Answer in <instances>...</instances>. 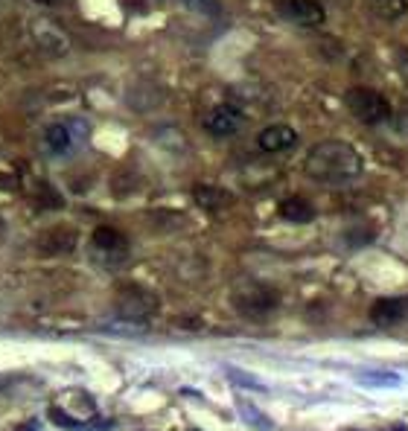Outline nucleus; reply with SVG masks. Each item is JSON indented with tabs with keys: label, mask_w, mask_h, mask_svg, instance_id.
<instances>
[{
	"label": "nucleus",
	"mask_w": 408,
	"mask_h": 431,
	"mask_svg": "<svg viewBox=\"0 0 408 431\" xmlns=\"http://www.w3.org/2000/svg\"><path fill=\"white\" fill-rule=\"evenodd\" d=\"M280 12L298 26H321L327 21V12L318 0H280Z\"/></svg>",
	"instance_id": "nucleus-7"
},
{
	"label": "nucleus",
	"mask_w": 408,
	"mask_h": 431,
	"mask_svg": "<svg viewBox=\"0 0 408 431\" xmlns=\"http://www.w3.org/2000/svg\"><path fill=\"white\" fill-rule=\"evenodd\" d=\"M236 408H239V414H242V423H245V425H251L254 431H272V428H274L269 416H265L257 405H251V402L239 399V402H236Z\"/></svg>",
	"instance_id": "nucleus-15"
},
{
	"label": "nucleus",
	"mask_w": 408,
	"mask_h": 431,
	"mask_svg": "<svg viewBox=\"0 0 408 431\" xmlns=\"http://www.w3.org/2000/svg\"><path fill=\"white\" fill-rule=\"evenodd\" d=\"M257 143L263 152H289L294 143H298V131L286 122H274V126H265L257 137Z\"/></svg>",
	"instance_id": "nucleus-10"
},
{
	"label": "nucleus",
	"mask_w": 408,
	"mask_h": 431,
	"mask_svg": "<svg viewBox=\"0 0 408 431\" xmlns=\"http://www.w3.org/2000/svg\"><path fill=\"white\" fill-rule=\"evenodd\" d=\"M195 201H199L204 210H222V207H228L233 199H231V192H224L219 187H195Z\"/></svg>",
	"instance_id": "nucleus-14"
},
{
	"label": "nucleus",
	"mask_w": 408,
	"mask_h": 431,
	"mask_svg": "<svg viewBox=\"0 0 408 431\" xmlns=\"http://www.w3.org/2000/svg\"><path fill=\"white\" fill-rule=\"evenodd\" d=\"M204 129L213 137H233L242 129V114L233 105H216L204 114Z\"/></svg>",
	"instance_id": "nucleus-8"
},
{
	"label": "nucleus",
	"mask_w": 408,
	"mask_h": 431,
	"mask_svg": "<svg viewBox=\"0 0 408 431\" xmlns=\"http://www.w3.org/2000/svg\"><path fill=\"white\" fill-rule=\"evenodd\" d=\"M181 3L199 15H219V0H181Z\"/></svg>",
	"instance_id": "nucleus-19"
},
{
	"label": "nucleus",
	"mask_w": 408,
	"mask_h": 431,
	"mask_svg": "<svg viewBox=\"0 0 408 431\" xmlns=\"http://www.w3.org/2000/svg\"><path fill=\"white\" fill-rule=\"evenodd\" d=\"M373 15L385 18V21H397L408 12V0H371Z\"/></svg>",
	"instance_id": "nucleus-16"
},
{
	"label": "nucleus",
	"mask_w": 408,
	"mask_h": 431,
	"mask_svg": "<svg viewBox=\"0 0 408 431\" xmlns=\"http://www.w3.org/2000/svg\"><path fill=\"white\" fill-rule=\"evenodd\" d=\"M391 431H408V428H405V425H393Z\"/></svg>",
	"instance_id": "nucleus-24"
},
{
	"label": "nucleus",
	"mask_w": 408,
	"mask_h": 431,
	"mask_svg": "<svg viewBox=\"0 0 408 431\" xmlns=\"http://www.w3.org/2000/svg\"><path fill=\"white\" fill-rule=\"evenodd\" d=\"M94 245L100 248L103 254H125V248H129V242H125V236L117 230V228H96L94 230Z\"/></svg>",
	"instance_id": "nucleus-13"
},
{
	"label": "nucleus",
	"mask_w": 408,
	"mask_h": 431,
	"mask_svg": "<svg viewBox=\"0 0 408 431\" xmlns=\"http://www.w3.org/2000/svg\"><path fill=\"white\" fill-rule=\"evenodd\" d=\"M158 312V297L143 286H123L117 291V315L125 321H146Z\"/></svg>",
	"instance_id": "nucleus-4"
},
{
	"label": "nucleus",
	"mask_w": 408,
	"mask_h": 431,
	"mask_svg": "<svg viewBox=\"0 0 408 431\" xmlns=\"http://www.w3.org/2000/svg\"><path fill=\"white\" fill-rule=\"evenodd\" d=\"M393 120H397V129H400L402 134H408V100L402 102V108L397 111V117H393Z\"/></svg>",
	"instance_id": "nucleus-22"
},
{
	"label": "nucleus",
	"mask_w": 408,
	"mask_h": 431,
	"mask_svg": "<svg viewBox=\"0 0 408 431\" xmlns=\"http://www.w3.org/2000/svg\"><path fill=\"white\" fill-rule=\"evenodd\" d=\"M362 169H364L362 155L344 140H321L306 152V161H303V172L309 178L332 187L353 184L362 175Z\"/></svg>",
	"instance_id": "nucleus-1"
},
{
	"label": "nucleus",
	"mask_w": 408,
	"mask_h": 431,
	"mask_svg": "<svg viewBox=\"0 0 408 431\" xmlns=\"http://www.w3.org/2000/svg\"><path fill=\"white\" fill-rule=\"evenodd\" d=\"M76 248V230L73 228H53L38 236V251L41 254H70Z\"/></svg>",
	"instance_id": "nucleus-11"
},
{
	"label": "nucleus",
	"mask_w": 408,
	"mask_h": 431,
	"mask_svg": "<svg viewBox=\"0 0 408 431\" xmlns=\"http://www.w3.org/2000/svg\"><path fill=\"white\" fill-rule=\"evenodd\" d=\"M280 216L286 221H294V225H306V221L315 219V207L303 196H289V199L280 201Z\"/></svg>",
	"instance_id": "nucleus-12"
},
{
	"label": "nucleus",
	"mask_w": 408,
	"mask_h": 431,
	"mask_svg": "<svg viewBox=\"0 0 408 431\" xmlns=\"http://www.w3.org/2000/svg\"><path fill=\"white\" fill-rule=\"evenodd\" d=\"M88 134H91V126L85 120H64V122H53L44 131V140L55 155H70L76 146L88 140Z\"/></svg>",
	"instance_id": "nucleus-5"
},
{
	"label": "nucleus",
	"mask_w": 408,
	"mask_h": 431,
	"mask_svg": "<svg viewBox=\"0 0 408 431\" xmlns=\"http://www.w3.org/2000/svg\"><path fill=\"white\" fill-rule=\"evenodd\" d=\"M50 420H53L55 425H62V428H73V431H76V428H82V425L73 420V416H67V414H64V411H59V408H50Z\"/></svg>",
	"instance_id": "nucleus-21"
},
{
	"label": "nucleus",
	"mask_w": 408,
	"mask_h": 431,
	"mask_svg": "<svg viewBox=\"0 0 408 431\" xmlns=\"http://www.w3.org/2000/svg\"><path fill=\"white\" fill-rule=\"evenodd\" d=\"M356 379L362 385H400L397 373H385V370H368V373H356Z\"/></svg>",
	"instance_id": "nucleus-17"
},
{
	"label": "nucleus",
	"mask_w": 408,
	"mask_h": 431,
	"mask_svg": "<svg viewBox=\"0 0 408 431\" xmlns=\"http://www.w3.org/2000/svg\"><path fill=\"white\" fill-rule=\"evenodd\" d=\"M228 373V379L231 382H236V385H242V387H251V391H260V394H265V385L260 382V379H254V376H248V373H242V370H236V367H228L224 370Z\"/></svg>",
	"instance_id": "nucleus-18"
},
{
	"label": "nucleus",
	"mask_w": 408,
	"mask_h": 431,
	"mask_svg": "<svg viewBox=\"0 0 408 431\" xmlns=\"http://www.w3.org/2000/svg\"><path fill=\"white\" fill-rule=\"evenodd\" d=\"M397 67H400V73H402V79L408 82V50H402V53L397 55Z\"/></svg>",
	"instance_id": "nucleus-23"
},
{
	"label": "nucleus",
	"mask_w": 408,
	"mask_h": 431,
	"mask_svg": "<svg viewBox=\"0 0 408 431\" xmlns=\"http://www.w3.org/2000/svg\"><path fill=\"white\" fill-rule=\"evenodd\" d=\"M38 3H44V6H50V3H55V0H38Z\"/></svg>",
	"instance_id": "nucleus-25"
},
{
	"label": "nucleus",
	"mask_w": 408,
	"mask_h": 431,
	"mask_svg": "<svg viewBox=\"0 0 408 431\" xmlns=\"http://www.w3.org/2000/svg\"><path fill=\"white\" fill-rule=\"evenodd\" d=\"M277 303H280L277 291L263 283H242L233 291V306L245 318H265L277 309Z\"/></svg>",
	"instance_id": "nucleus-3"
},
{
	"label": "nucleus",
	"mask_w": 408,
	"mask_h": 431,
	"mask_svg": "<svg viewBox=\"0 0 408 431\" xmlns=\"http://www.w3.org/2000/svg\"><path fill=\"white\" fill-rule=\"evenodd\" d=\"M405 318H408V297H382L371 309V321L376 327H397Z\"/></svg>",
	"instance_id": "nucleus-9"
},
{
	"label": "nucleus",
	"mask_w": 408,
	"mask_h": 431,
	"mask_svg": "<svg viewBox=\"0 0 408 431\" xmlns=\"http://www.w3.org/2000/svg\"><path fill=\"white\" fill-rule=\"evenodd\" d=\"M344 102L362 122H368V126H379V122L391 120V102L371 88H350L344 93Z\"/></svg>",
	"instance_id": "nucleus-2"
},
{
	"label": "nucleus",
	"mask_w": 408,
	"mask_h": 431,
	"mask_svg": "<svg viewBox=\"0 0 408 431\" xmlns=\"http://www.w3.org/2000/svg\"><path fill=\"white\" fill-rule=\"evenodd\" d=\"M38 201L44 204V207H62V204H64V199H59V192H55L53 187H41Z\"/></svg>",
	"instance_id": "nucleus-20"
},
{
	"label": "nucleus",
	"mask_w": 408,
	"mask_h": 431,
	"mask_svg": "<svg viewBox=\"0 0 408 431\" xmlns=\"http://www.w3.org/2000/svg\"><path fill=\"white\" fill-rule=\"evenodd\" d=\"M33 38H35V44L41 50L53 53V55H62L70 47V38L64 33V26L55 24L53 18H35L33 21Z\"/></svg>",
	"instance_id": "nucleus-6"
}]
</instances>
